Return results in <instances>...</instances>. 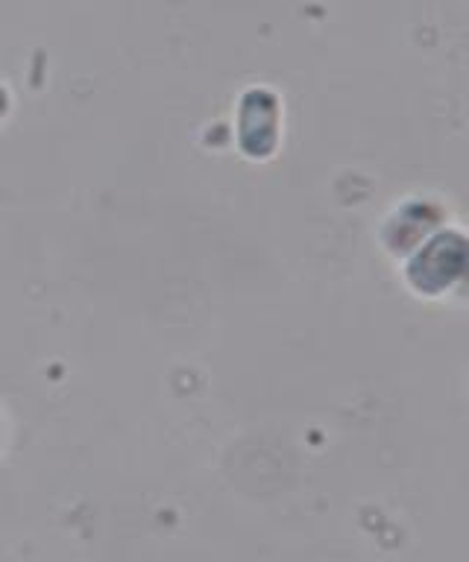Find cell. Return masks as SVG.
<instances>
[{
    "instance_id": "6da1fadb",
    "label": "cell",
    "mask_w": 469,
    "mask_h": 562,
    "mask_svg": "<svg viewBox=\"0 0 469 562\" xmlns=\"http://www.w3.org/2000/svg\"><path fill=\"white\" fill-rule=\"evenodd\" d=\"M467 270V240L460 232L434 228L414 246V255L405 263L407 284L420 296H440L464 279Z\"/></svg>"
},
{
    "instance_id": "7a4b0ae2",
    "label": "cell",
    "mask_w": 469,
    "mask_h": 562,
    "mask_svg": "<svg viewBox=\"0 0 469 562\" xmlns=\"http://www.w3.org/2000/svg\"><path fill=\"white\" fill-rule=\"evenodd\" d=\"M279 100L267 88H249L238 103V144L249 158H267L279 144Z\"/></svg>"
},
{
    "instance_id": "3957f363",
    "label": "cell",
    "mask_w": 469,
    "mask_h": 562,
    "mask_svg": "<svg viewBox=\"0 0 469 562\" xmlns=\"http://www.w3.org/2000/svg\"><path fill=\"white\" fill-rule=\"evenodd\" d=\"M434 228H437V214L416 202L414 223L407 220L405 209H402L384 228V240H388L390 249H407V246H416L423 237L432 235Z\"/></svg>"
},
{
    "instance_id": "277c9868",
    "label": "cell",
    "mask_w": 469,
    "mask_h": 562,
    "mask_svg": "<svg viewBox=\"0 0 469 562\" xmlns=\"http://www.w3.org/2000/svg\"><path fill=\"white\" fill-rule=\"evenodd\" d=\"M7 105H10V97H7V88L0 86V117L7 114Z\"/></svg>"
}]
</instances>
